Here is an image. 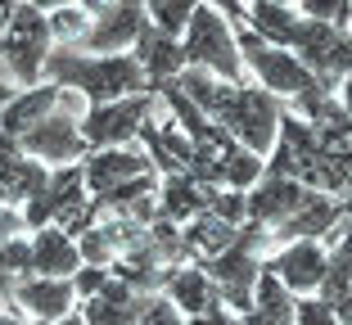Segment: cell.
I'll return each instance as SVG.
<instances>
[{
  "mask_svg": "<svg viewBox=\"0 0 352 325\" xmlns=\"http://www.w3.org/2000/svg\"><path fill=\"white\" fill-rule=\"evenodd\" d=\"M244 23H249L258 36L294 50L330 95L339 91V82L352 73V32L348 27L307 19V14H298L294 5H271V0H244Z\"/></svg>",
  "mask_w": 352,
  "mask_h": 325,
  "instance_id": "1",
  "label": "cell"
},
{
  "mask_svg": "<svg viewBox=\"0 0 352 325\" xmlns=\"http://www.w3.org/2000/svg\"><path fill=\"white\" fill-rule=\"evenodd\" d=\"M235 41H239L244 73L258 77L262 91H271L276 100H285V109H294V113L307 117V122L321 113V104L330 100V91L316 82V73H311L294 50H285V45L258 36L249 23H235Z\"/></svg>",
  "mask_w": 352,
  "mask_h": 325,
  "instance_id": "2",
  "label": "cell"
},
{
  "mask_svg": "<svg viewBox=\"0 0 352 325\" xmlns=\"http://www.w3.org/2000/svg\"><path fill=\"white\" fill-rule=\"evenodd\" d=\"M41 77L54 82L59 91H77L86 104H104V100H122V95L149 91L145 68L135 63L131 50L86 54V50H73V45H59V50L45 54Z\"/></svg>",
  "mask_w": 352,
  "mask_h": 325,
  "instance_id": "3",
  "label": "cell"
},
{
  "mask_svg": "<svg viewBox=\"0 0 352 325\" xmlns=\"http://www.w3.org/2000/svg\"><path fill=\"white\" fill-rule=\"evenodd\" d=\"M267 244H271V226L244 221L239 235L217 258H204L208 276L217 280L221 303H226L230 312H249L253 307V284H258V276H262V253H267Z\"/></svg>",
  "mask_w": 352,
  "mask_h": 325,
  "instance_id": "4",
  "label": "cell"
},
{
  "mask_svg": "<svg viewBox=\"0 0 352 325\" xmlns=\"http://www.w3.org/2000/svg\"><path fill=\"white\" fill-rule=\"evenodd\" d=\"M181 50H186V63L195 68H208L221 82L244 86V59H239V41H235V23L221 10L204 5L199 0L195 14H190L186 32H181Z\"/></svg>",
  "mask_w": 352,
  "mask_h": 325,
  "instance_id": "5",
  "label": "cell"
},
{
  "mask_svg": "<svg viewBox=\"0 0 352 325\" xmlns=\"http://www.w3.org/2000/svg\"><path fill=\"white\" fill-rule=\"evenodd\" d=\"M50 50H54V32L45 10H36L32 0H14V10L0 19V59L10 63L19 86L41 82V63Z\"/></svg>",
  "mask_w": 352,
  "mask_h": 325,
  "instance_id": "6",
  "label": "cell"
},
{
  "mask_svg": "<svg viewBox=\"0 0 352 325\" xmlns=\"http://www.w3.org/2000/svg\"><path fill=\"white\" fill-rule=\"evenodd\" d=\"M280 113H285V100H276L271 91L244 82L230 91L226 109L217 113V126H226L239 145H249L253 154L267 158L271 145H276V131H280Z\"/></svg>",
  "mask_w": 352,
  "mask_h": 325,
  "instance_id": "7",
  "label": "cell"
},
{
  "mask_svg": "<svg viewBox=\"0 0 352 325\" xmlns=\"http://www.w3.org/2000/svg\"><path fill=\"white\" fill-rule=\"evenodd\" d=\"M154 113V91L122 95V100H104V104H86V117L77 122L86 149H109V145H131L140 136V126Z\"/></svg>",
  "mask_w": 352,
  "mask_h": 325,
  "instance_id": "8",
  "label": "cell"
},
{
  "mask_svg": "<svg viewBox=\"0 0 352 325\" xmlns=\"http://www.w3.org/2000/svg\"><path fill=\"white\" fill-rule=\"evenodd\" d=\"M149 14L140 0H104L100 10L91 14V27L73 41V50L86 54H118V50H131L135 36L145 32Z\"/></svg>",
  "mask_w": 352,
  "mask_h": 325,
  "instance_id": "9",
  "label": "cell"
},
{
  "mask_svg": "<svg viewBox=\"0 0 352 325\" xmlns=\"http://www.w3.org/2000/svg\"><path fill=\"white\" fill-rule=\"evenodd\" d=\"M262 267L289 294H316L325 280V267H330V244L325 240H289V244H280L271 258H262Z\"/></svg>",
  "mask_w": 352,
  "mask_h": 325,
  "instance_id": "10",
  "label": "cell"
},
{
  "mask_svg": "<svg viewBox=\"0 0 352 325\" xmlns=\"http://www.w3.org/2000/svg\"><path fill=\"white\" fill-rule=\"evenodd\" d=\"M19 149H23V154H32L36 163H45V168L82 163V158L91 154V149H86V140H82V131H77V117L59 113V109H50L41 122L32 126V131H23V136H19Z\"/></svg>",
  "mask_w": 352,
  "mask_h": 325,
  "instance_id": "11",
  "label": "cell"
},
{
  "mask_svg": "<svg viewBox=\"0 0 352 325\" xmlns=\"http://www.w3.org/2000/svg\"><path fill=\"white\" fill-rule=\"evenodd\" d=\"M86 199V177H82V163H63V168H50L45 186L23 203V231H41L50 221H59L68 208Z\"/></svg>",
  "mask_w": 352,
  "mask_h": 325,
  "instance_id": "12",
  "label": "cell"
},
{
  "mask_svg": "<svg viewBox=\"0 0 352 325\" xmlns=\"http://www.w3.org/2000/svg\"><path fill=\"white\" fill-rule=\"evenodd\" d=\"M343 217H348V203L334 199V194H325V190H311L307 199H302V208L289 212V217L271 231V244H289V240H325V244H334V231L343 226Z\"/></svg>",
  "mask_w": 352,
  "mask_h": 325,
  "instance_id": "13",
  "label": "cell"
},
{
  "mask_svg": "<svg viewBox=\"0 0 352 325\" xmlns=\"http://www.w3.org/2000/svg\"><path fill=\"white\" fill-rule=\"evenodd\" d=\"M73 307H77V289L68 276H19V284H14V312H23L36 325L59 321Z\"/></svg>",
  "mask_w": 352,
  "mask_h": 325,
  "instance_id": "14",
  "label": "cell"
},
{
  "mask_svg": "<svg viewBox=\"0 0 352 325\" xmlns=\"http://www.w3.org/2000/svg\"><path fill=\"white\" fill-rule=\"evenodd\" d=\"M307 194H311V190L302 186V181L276 177V172H262V177L244 190V208H249V221H262V226H271V231H276L289 212L302 208V199H307Z\"/></svg>",
  "mask_w": 352,
  "mask_h": 325,
  "instance_id": "15",
  "label": "cell"
},
{
  "mask_svg": "<svg viewBox=\"0 0 352 325\" xmlns=\"http://www.w3.org/2000/svg\"><path fill=\"white\" fill-rule=\"evenodd\" d=\"M154 172L145 149H131V145H109V149H91L82 158V177H86V194H100V190L118 186L126 177H145Z\"/></svg>",
  "mask_w": 352,
  "mask_h": 325,
  "instance_id": "16",
  "label": "cell"
},
{
  "mask_svg": "<svg viewBox=\"0 0 352 325\" xmlns=\"http://www.w3.org/2000/svg\"><path fill=\"white\" fill-rule=\"evenodd\" d=\"M163 294L172 298V307L181 316L208 312V307L221 303V289H217V280L208 276L204 262H181V267H172V271H167V280H163Z\"/></svg>",
  "mask_w": 352,
  "mask_h": 325,
  "instance_id": "17",
  "label": "cell"
},
{
  "mask_svg": "<svg viewBox=\"0 0 352 325\" xmlns=\"http://www.w3.org/2000/svg\"><path fill=\"white\" fill-rule=\"evenodd\" d=\"M131 54H135V63L145 68L149 91H154L158 82H167V77H176L181 68H186V50H181V36H172V32L154 27V23H145V32L135 36Z\"/></svg>",
  "mask_w": 352,
  "mask_h": 325,
  "instance_id": "18",
  "label": "cell"
},
{
  "mask_svg": "<svg viewBox=\"0 0 352 325\" xmlns=\"http://www.w3.org/2000/svg\"><path fill=\"white\" fill-rule=\"evenodd\" d=\"M59 86L54 82H36V86H23V91H14V100L5 109H0V131H5V136L10 140H19L23 131H32V126L41 122L45 113H50V109H59Z\"/></svg>",
  "mask_w": 352,
  "mask_h": 325,
  "instance_id": "19",
  "label": "cell"
},
{
  "mask_svg": "<svg viewBox=\"0 0 352 325\" xmlns=\"http://www.w3.org/2000/svg\"><path fill=\"white\" fill-rule=\"evenodd\" d=\"M28 240H32V276H73L82 267L77 240L59 221H50L41 231H28Z\"/></svg>",
  "mask_w": 352,
  "mask_h": 325,
  "instance_id": "20",
  "label": "cell"
},
{
  "mask_svg": "<svg viewBox=\"0 0 352 325\" xmlns=\"http://www.w3.org/2000/svg\"><path fill=\"white\" fill-rule=\"evenodd\" d=\"M212 199V186L186 177V172H172V177H158V194H154V217H167V221H190L195 212L208 208Z\"/></svg>",
  "mask_w": 352,
  "mask_h": 325,
  "instance_id": "21",
  "label": "cell"
},
{
  "mask_svg": "<svg viewBox=\"0 0 352 325\" xmlns=\"http://www.w3.org/2000/svg\"><path fill=\"white\" fill-rule=\"evenodd\" d=\"M45 177H50V168L45 163H36L32 154H23L19 140H0V186H5V194H10V203H28L36 190L45 186Z\"/></svg>",
  "mask_w": 352,
  "mask_h": 325,
  "instance_id": "22",
  "label": "cell"
},
{
  "mask_svg": "<svg viewBox=\"0 0 352 325\" xmlns=\"http://www.w3.org/2000/svg\"><path fill=\"white\" fill-rule=\"evenodd\" d=\"M181 235H186V249L195 262H204V258H217L221 249H226L230 240L239 235V226H230V221L212 217V212H195L190 221H181Z\"/></svg>",
  "mask_w": 352,
  "mask_h": 325,
  "instance_id": "23",
  "label": "cell"
},
{
  "mask_svg": "<svg viewBox=\"0 0 352 325\" xmlns=\"http://www.w3.org/2000/svg\"><path fill=\"white\" fill-rule=\"evenodd\" d=\"M221 158V186L230 190H249L253 181L262 177V154H253L249 145H239V140H230L226 149H217Z\"/></svg>",
  "mask_w": 352,
  "mask_h": 325,
  "instance_id": "24",
  "label": "cell"
},
{
  "mask_svg": "<svg viewBox=\"0 0 352 325\" xmlns=\"http://www.w3.org/2000/svg\"><path fill=\"white\" fill-rule=\"evenodd\" d=\"M140 5H145V14H149V23H154V27H163V32H172V36H181L199 0H140Z\"/></svg>",
  "mask_w": 352,
  "mask_h": 325,
  "instance_id": "25",
  "label": "cell"
},
{
  "mask_svg": "<svg viewBox=\"0 0 352 325\" xmlns=\"http://www.w3.org/2000/svg\"><path fill=\"white\" fill-rule=\"evenodd\" d=\"M45 19H50L54 41H63V45H73L77 36H82V32L91 27V14H86L82 5H63V10H50Z\"/></svg>",
  "mask_w": 352,
  "mask_h": 325,
  "instance_id": "26",
  "label": "cell"
},
{
  "mask_svg": "<svg viewBox=\"0 0 352 325\" xmlns=\"http://www.w3.org/2000/svg\"><path fill=\"white\" fill-rule=\"evenodd\" d=\"M208 212L230 226H244L249 221V208H244V190H230V186H212V199H208Z\"/></svg>",
  "mask_w": 352,
  "mask_h": 325,
  "instance_id": "27",
  "label": "cell"
},
{
  "mask_svg": "<svg viewBox=\"0 0 352 325\" xmlns=\"http://www.w3.org/2000/svg\"><path fill=\"white\" fill-rule=\"evenodd\" d=\"M294 325H343L321 294H294Z\"/></svg>",
  "mask_w": 352,
  "mask_h": 325,
  "instance_id": "28",
  "label": "cell"
},
{
  "mask_svg": "<svg viewBox=\"0 0 352 325\" xmlns=\"http://www.w3.org/2000/svg\"><path fill=\"white\" fill-rule=\"evenodd\" d=\"M0 271H14V276H32V240L28 235H10L0 244Z\"/></svg>",
  "mask_w": 352,
  "mask_h": 325,
  "instance_id": "29",
  "label": "cell"
},
{
  "mask_svg": "<svg viewBox=\"0 0 352 325\" xmlns=\"http://www.w3.org/2000/svg\"><path fill=\"white\" fill-rule=\"evenodd\" d=\"M294 10L307 14V19L334 23V27H348V19H352V0H298Z\"/></svg>",
  "mask_w": 352,
  "mask_h": 325,
  "instance_id": "30",
  "label": "cell"
},
{
  "mask_svg": "<svg viewBox=\"0 0 352 325\" xmlns=\"http://www.w3.org/2000/svg\"><path fill=\"white\" fill-rule=\"evenodd\" d=\"M140 325H186V316L172 307L167 294H149L145 298V312H140Z\"/></svg>",
  "mask_w": 352,
  "mask_h": 325,
  "instance_id": "31",
  "label": "cell"
},
{
  "mask_svg": "<svg viewBox=\"0 0 352 325\" xmlns=\"http://www.w3.org/2000/svg\"><path fill=\"white\" fill-rule=\"evenodd\" d=\"M68 280H73V289H77V303H82V298H91V294H100V289H104V280H109V267L82 262L73 276H68Z\"/></svg>",
  "mask_w": 352,
  "mask_h": 325,
  "instance_id": "32",
  "label": "cell"
},
{
  "mask_svg": "<svg viewBox=\"0 0 352 325\" xmlns=\"http://www.w3.org/2000/svg\"><path fill=\"white\" fill-rule=\"evenodd\" d=\"M235 316H239V312H230L226 303H217V307H208V312L186 316V325H235Z\"/></svg>",
  "mask_w": 352,
  "mask_h": 325,
  "instance_id": "33",
  "label": "cell"
},
{
  "mask_svg": "<svg viewBox=\"0 0 352 325\" xmlns=\"http://www.w3.org/2000/svg\"><path fill=\"white\" fill-rule=\"evenodd\" d=\"M23 231V212H19V203H0V244L10 240V235H19Z\"/></svg>",
  "mask_w": 352,
  "mask_h": 325,
  "instance_id": "34",
  "label": "cell"
},
{
  "mask_svg": "<svg viewBox=\"0 0 352 325\" xmlns=\"http://www.w3.org/2000/svg\"><path fill=\"white\" fill-rule=\"evenodd\" d=\"M204 5H212V10H221L230 23H244V0H204Z\"/></svg>",
  "mask_w": 352,
  "mask_h": 325,
  "instance_id": "35",
  "label": "cell"
},
{
  "mask_svg": "<svg viewBox=\"0 0 352 325\" xmlns=\"http://www.w3.org/2000/svg\"><path fill=\"white\" fill-rule=\"evenodd\" d=\"M14 284H19V276L0 271V312H10V307H14Z\"/></svg>",
  "mask_w": 352,
  "mask_h": 325,
  "instance_id": "36",
  "label": "cell"
},
{
  "mask_svg": "<svg viewBox=\"0 0 352 325\" xmlns=\"http://www.w3.org/2000/svg\"><path fill=\"white\" fill-rule=\"evenodd\" d=\"M334 95H339V104H343V113L352 117V73H348V77H343V82H339V91H334Z\"/></svg>",
  "mask_w": 352,
  "mask_h": 325,
  "instance_id": "37",
  "label": "cell"
},
{
  "mask_svg": "<svg viewBox=\"0 0 352 325\" xmlns=\"http://www.w3.org/2000/svg\"><path fill=\"white\" fill-rule=\"evenodd\" d=\"M235 325H267V321H262L258 307H249V312H239V316H235Z\"/></svg>",
  "mask_w": 352,
  "mask_h": 325,
  "instance_id": "38",
  "label": "cell"
},
{
  "mask_svg": "<svg viewBox=\"0 0 352 325\" xmlns=\"http://www.w3.org/2000/svg\"><path fill=\"white\" fill-rule=\"evenodd\" d=\"M45 325H86V316H82V307H73L68 316H59V321H45Z\"/></svg>",
  "mask_w": 352,
  "mask_h": 325,
  "instance_id": "39",
  "label": "cell"
},
{
  "mask_svg": "<svg viewBox=\"0 0 352 325\" xmlns=\"http://www.w3.org/2000/svg\"><path fill=\"white\" fill-rule=\"evenodd\" d=\"M32 5H36V10H45V14H50V10H63V5H77V0H32Z\"/></svg>",
  "mask_w": 352,
  "mask_h": 325,
  "instance_id": "40",
  "label": "cell"
},
{
  "mask_svg": "<svg viewBox=\"0 0 352 325\" xmlns=\"http://www.w3.org/2000/svg\"><path fill=\"white\" fill-rule=\"evenodd\" d=\"M0 325H36V321H28V316H14V312H0Z\"/></svg>",
  "mask_w": 352,
  "mask_h": 325,
  "instance_id": "41",
  "label": "cell"
},
{
  "mask_svg": "<svg viewBox=\"0 0 352 325\" xmlns=\"http://www.w3.org/2000/svg\"><path fill=\"white\" fill-rule=\"evenodd\" d=\"M10 100H14V91H10V82H0V109L10 104Z\"/></svg>",
  "mask_w": 352,
  "mask_h": 325,
  "instance_id": "42",
  "label": "cell"
},
{
  "mask_svg": "<svg viewBox=\"0 0 352 325\" xmlns=\"http://www.w3.org/2000/svg\"><path fill=\"white\" fill-rule=\"evenodd\" d=\"M10 10H14V0H0V19H5Z\"/></svg>",
  "mask_w": 352,
  "mask_h": 325,
  "instance_id": "43",
  "label": "cell"
},
{
  "mask_svg": "<svg viewBox=\"0 0 352 325\" xmlns=\"http://www.w3.org/2000/svg\"><path fill=\"white\" fill-rule=\"evenodd\" d=\"M271 5H298V0H271Z\"/></svg>",
  "mask_w": 352,
  "mask_h": 325,
  "instance_id": "44",
  "label": "cell"
},
{
  "mask_svg": "<svg viewBox=\"0 0 352 325\" xmlns=\"http://www.w3.org/2000/svg\"><path fill=\"white\" fill-rule=\"evenodd\" d=\"M0 203H10V194H5V186H0Z\"/></svg>",
  "mask_w": 352,
  "mask_h": 325,
  "instance_id": "45",
  "label": "cell"
},
{
  "mask_svg": "<svg viewBox=\"0 0 352 325\" xmlns=\"http://www.w3.org/2000/svg\"><path fill=\"white\" fill-rule=\"evenodd\" d=\"M348 32H352V23H348Z\"/></svg>",
  "mask_w": 352,
  "mask_h": 325,
  "instance_id": "46",
  "label": "cell"
}]
</instances>
